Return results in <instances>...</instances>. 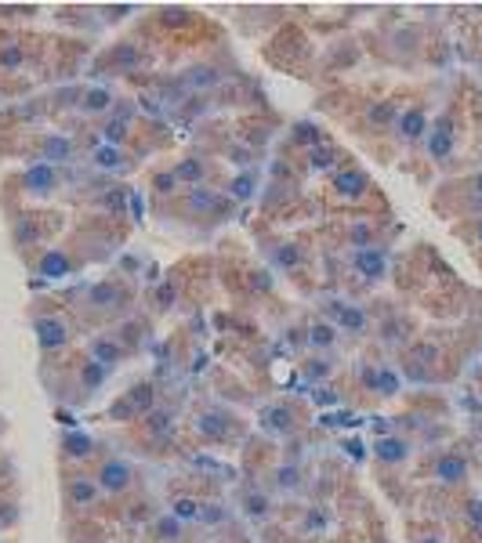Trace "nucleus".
Wrapping results in <instances>:
<instances>
[{
    "mask_svg": "<svg viewBox=\"0 0 482 543\" xmlns=\"http://www.w3.org/2000/svg\"><path fill=\"white\" fill-rule=\"evenodd\" d=\"M58 457H62V464L84 468V464H95L102 453H98L95 435H87V431H62V439H58Z\"/></svg>",
    "mask_w": 482,
    "mask_h": 543,
    "instance_id": "40",
    "label": "nucleus"
},
{
    "mask_svg": "<svg viewBox=\"0 0 482 543\" xmlns=\"http://www.w3.org/2000/svg\"><path fill=\"white\" fill-rule=\"evenodd\" d=\"M84 355L87 359H95L102 370H120L124 362H131L135 355H131V348L113 333V330H102V333H91L87 337V344H84Z\"/></svg>",
    "mask_w": 482,
    "mask_h": 543,
    "instance_id": "35",
    "label": "nucleus"
},
{
    "mask_svg": "<svg viewBox=\"0 0 482 543\" xmlns=\"http://www.w3.org/2000/svg\"><path fill=\"white\" fill-rule=\"evenodd\" d=\"M29 330L36 337V348H40L44 362L65 355L73 348V333H76V326L69 322V315L62 308H40V301L29 311Z\"/></svg>",
    "mask_w": 482,
    "mask_h": 543,
    "instance_id": "15",
    "label": "nucleus"
},
{
    "mask_svg": "<svg viewBox=\"0 0 482 543\" xmlns=\"http://www.w3.org/2000/svg\"><path fill=\"white\" fill-rule=\"evenodd\" d=\"M359 44L356 40H334L330 47H326V54H323V62H319V69L326 73V76H334V73H345V69H356V62H359Z\"/></svg>",
    "mask_w": 482,
    "mask_h": 543,
    "instance_id": "46",
    "label": "nucleus"
},
{
    "mask_svg": "<svg viewBox=\"0 0 482 543\" xmlns=\"http://www.w3.org/2000/svg\"><path fill=\"white\" fill-rule=\"evenodd\" d=\"M186 272H189V262H182L178 269L167 272L160 282H153V290L146 293V308H149L153 319H164V315L178 311V304L186 297V279H189Z\"/></svg>",
    "mask_w": 482,
    "mask_h": 543,
    "instance_id": "26",
    "label": "nucleus"
},
{
    "mask_svg": "<svg viewBox=\"0 0 482 543\" xmlns=\"http://www.w3.org/2000/svg\"><path fill=\"white\" fill-rule=\"evenodd\" d=\"M69 229L65 214L62 211H7V240H11V251L25 262V269H33L51 247H55V236H62Z\"/></svg>",
    "mask_w": 482,
    "mask_h": 543,
    "instance_id": "5",
    "label": "nucleus"
},
{
    "mask_svg": "<svg viewBox=\"0 0 482 543\" xmlns=\"http://www.w3.org/2000/svg\"><path fill=\"white\" fill-rule=\"evenodd\" d=\"M160 406V391H156V380L142 377L135 384H127L109 406H105V424H127L135 428L138 420H146L153 410Z\"/></svg>",
    "mask_w": 482,
    "mask_h": 543,
    "instance_id": "18",
    "label": "nucleus"
},
{
    "mask_svg": "<svg viewBox=\"0 0 482 543\" xmlns=\"http://www.w3.org/2000/svg\"><path fill=\"white\" fill-rule=\"evenodd\" d=\"M11 156L29 160V163H47V167H69L80 160V142L65 131H25L7 145Z\"/></svg>",
    "mask_w": 482,
    "mask_h": 543,
    "instance_id": "10",
    "label": "nucleus"
},
{
    "mask_svg": "<svg viewBox=\"0 0 482 543\" xmlns=\"http://www.w3.org/2000/svg\"><path fill=\"white\" fill-rule=\"evenodd\" d=\"M29 62H33V44L25 36L7 33L0 40V76H18Z\"/></svg>",
    "mask_w": 482,
    "mask_h": 543,
    "instance_id": "43",
    "label": "nucleus"
},
{
    "mask_svg": "<svg viewBox=\"0 0 482 543\" xmlns=\"http://www.w3.org/2000/svg\"><path fill=\"white\" fill-rule=\"evenodd\" d=\"M178 193H182V182L175 178L171 163H167V167L149 171V196H153V207H164V203H167V200H175Z\"/></svg>",
    "mask_w": 482,
    "mask_h": 543,
    "instance_id": "48",
    "label": "nucleus"
},
{
    "mask_svg": "<svg viewBox=\"0 0 482 543\" xmlns=\"http://www.w3.org/2000/svg\"><path fill=\"white\" fill-rule=\"evenodd\" d=\"M479 47H482V36H479Z\"/></svg>",
    "mask_w": 482,
    "mask_h": 543,
    "instance_id": "62",
    "label": "nucleus"
},
{
    "mask_svg": "<svg viewBox=\"0 0 482 543\" xmlns=\"http://www.w3.org/2000/svg\"><path fill=\"white\" fill-rule=\"evenodd\" d=\"M457 145H461V113H457V105H447V109L432 120V127H428L425 153H428V160H432V163L447 167V163L454 160Z\"/></svg>",
    "mask_w": 482,
    "mask_h": 543,
    "instance_id": "24",
    "label": "nucleus"
},
{
    "mask_svg": "<svg viewBox=\"0 0 482 543\" xmlns=\"http://www.w3.org/2000/svg\"><path fill=\"white\" fill-rule=\"evenodd\" d=\"M428 475H432L439 486H465L468 475H472V464H468V457H465L461 449H443V453H436Z\"/></svg>",
    "mask_w": 482,
    "mask_h": 543,
    "instance_id": "39",
    "label": "nucleus"
},
{
    "mask_svg": "<svg viewBox=\"0 0 482 543\" xmlns=\"http://www.w3.org/2000/svg\"><path fill=\"white\" fill-rule=\"evenodd\" d=\"M233 290L240 293L246 304H261V301H268V297L276 293V275L265 269V265L246 262V265H240V272L233 275Z\"/></svg>",
    "mask_w": 482,
    "mask_h": 543,
    "instance_id": "36",
    "label": "nucleus"
},
{
    "mask_svg": "<svg viewBox=\"0 0 482 543\" xmlns=\"http://www.w3.org/2000/svg\"><path fill=\"white\" fill-rule=\"evenodd\" d=\"M87 160H91V167H95V174H102V178H127V174H135V171H142V156L138 153H131V149H116V145H95L91 153H87Z\"/></svg>",
    "mask_w": 482,
    "mask_h": 543,
    "instance_id": "32",
    "label": "nucleus"
},
{
    "mask_svg": "<svg viewBox=\"0 0 482 543\" xmlns=\"http://www.w3.org/2000/svg\"><path fill=\"white\" fill-rule=\"evenodd\" d=\"M268 479H272V489L283 493V497H297V493L305 489V475H301V468H297L294 460L276 464V468L268 471Z\"/></svg>",
    "mask_w": 482,
    "mask_h": 543,
    "instance_id": "49",
    "label": "nucleus"
},
{
    "mask_svg": "<svg viewBox=\"0 0 482 543\" xmlns=\"http://www.w3.org/2000/svg\"><path fill=\"white\" fill-rule=\"evenodd\" d=\"M171 515H175L182 526L200 522V515H204V500H200V497H186V493H178V497H171Z\"/></svg>",
    "mask_w": 482,
    "mask_h": 543,
    "instance_id": "52",
    "label": "nucleus"
},
{
    "mask_svg": "<svg viewBox=\"0 0 482 543\" xmlns=\"http://www.w3.org/2000/svg\"><path fill=\"white\" fill-rule=\"evenodd\" d=\"M403 98L399 94H381V98H370L359 105V113L348 116V127L356 138H367V142H377V138H388L396 131V120L403 113Z\"/></svg>",
    "mask_w": 482,
    "mask_h": 543,
    "instance_id": "17",
    "label": "nucleus"
},
{
    "mask_svg": "<svg viewBox=\"0 0 482 543\" xmlns=\"http://www.w3.org/2000/svg\"><path fill=\"white\" fill-rule=\"evenodd\" d=\"M0 543H7V540H0Z\"/></svg>",
    "mask_w": 482,
    "mask_h": 543,
    "instance_id": "63",
    "label": "nucleus"
},
{
    "mask_svg": "<svg viewBox=\"0 0 482 543\" xmlns=\"http://www.w3.org/2000/svg\"><path fill=\"white\" fill-rule=\"evenodd\" d=\"M62 504L73 511V515H87L102 504V489L95 482V475L87 468H76V471H65L62 475Z\"/></svg>",
    "mask_w": 482,
    "mask_h": 543,
    "instance_id": "28",
    "label": "nucleus"
},
{
    "mask_svg": "<svg viewBox=\"0 0 482 543\" xmlns=\"http://www.w3.org/2000/svg\"><path fill=\"white\" fill-rule=\"evenodd\" d=\"M301 163H305V174H326V178H330L334 171H341L345 163H352V156H348L334 138H326V142L316 145Z\"/></svg>",
    "mask_w": 482,
    "mask_h": 543,
    "instance_id": "41",
    "label": "nucleus"
},
{
    "mask_svg": "<svg viewBox=\"0 0 482 543\" xmlns=\"http://www.w3.org/2000/svg\"><path fill=\"white\" fill-rule=\"evenodd\" d=\"M65 193V171L47 163H25L4 178V196H15L22 203H51Z\"/></svg>",
    "mask_w": 482,
    "mask_h": 543,
    "instance_id": "12",
    "label": "nucleus"
},
{
    "mask_svg": "<svg viewBox=\"0 0 482 543\" xmlns=\"http://www.w3.org/2000/svg\"><path fill=\"white\" fill-rule=\"evenodd\" d=\"M399 391H403L399 366H392V362H381V366H377V399H396Z\"/></svg>",
    "mask_w": 482,
    "mask_h": 543,
    "instance_id": "54",
    "label": "nucleus"
},
{
    "mask_svg": "<svg viewBox=\"0 0 482 543\" xmlns=\"http://www.w3.org/2000/svg\"><path fill=\"white\" fill-rule=\"evenodd\" d=\"M414 543H447V540H443L439 533H417V537H414Z\"/></svg>",
    "mask_w": 482,
    "mask_h": 543,
    "instance_id": "60",
    "label": "nucleus"
},
{
    "mask_svg": "<svg viewBox=\"0 0 482 543\" xmlns=\"http://www.w3.org/2000/svg\"><path fill=\"white\" fill-rule=\"evenodd\" d=\"M80 203H87L95 214H105V218H127V200H131V189L116 178H95L87 185H80L76 193Z\"/></svg>",
    "mask_w": 482,
    "mask_h": 543,
    "instance_id": "22",
    "label": "nucleus"
},
{
    "mask_svg": "<svg viewBox=\"0 0 482 543\" xmlns=\"http://www.w3.org/2000/svg\"><path fill=\"white\" fill-rule=\"evenodd\" d=\"M236 508H240L250 522H268V518H272V511H276V504H272L268 489H261L257 482L240 486V493H236Z\"/></svg>",
    "mask_w": 482,
    "mask_h": 543,
    "instance_id": "44",
    "label": "nucleus"
},
{
    "mask_svg": "<svg viewBox=\"0 0 482 543\" xmlns=\"http://www.w3.org/2000/svg\"><path fill=\"white\" fill-rule=\"evenodd\" d=\"M479 362H482V351H479Z\"/></svg>",
    "mask_w": 482,
    "mask_h": 543,
    "instance_id": "61",
    "label": "nucleus"
},
{
    "mask_svg": "<svg viewBox=\"0 0 482 543\" xmlns=\"http://www.w3.org/2000/svg\"><path fill=\"white\" fill-rule=\"evenodd\" d=\"M254 240H257V251H261V258H265V269L272 272V275H286L290 282H297V286L308 290L305 275H312L316 258H312V251L305 247V240L286 236V232H276V229H268V225H261V229L254 225Z\"/></svg>",
    "mask_w": 482,
    "mask_h": 543,
    "instance_id": "7",
    "label": "nucleus"
},
{
    "mask_svg": "<svg viewBox=\"0 0 482 543\" xmlns=\"http://www.w3.org/2000/svg\"><path fill=\"white\" fill-rule=\"evenodd\" d=\"M62 304H65V315H69L73 326L102 333V330H113V326H120L124 319L135 315L138 282L124 272H109V275H98L91 282L73 286L62 297Z\"/></svg>",
    "mask_w": 482,
    "mask_h": 543,
    "instance_id": "1",
    "label": "nucleus"
},
{
    "mask_svg": "<svg viewBox=\"0 0 482 543\" xmlns=\"http://www.w3.org/2000/svg\"><path fill=\"white\" fill-rule=\"evenodd\" d=\"M334 373V362L326 359V355H312V359H305V377L308 380H326Z\"/></svg>",
    "mask_w": 482,
    "mask_h": 543,
    "instance_id": "56",
    "label": "nucleus"
},
{
    "mask_svg": "<svg viewBox=\"0 0 482 543\" xmlns=\"http://www.w3.org/2000/svg\"><path fill=\"white\" fill-rule=\"evenodd\" d=\"M193 431L207 446H240L250 435V424L243 420L236 410H229L222 402H204L193 413Z\"/></svg>",
    "mask_w": 482,
    "mask_h": 543,
    "instance_id": "13",
    "label": "nucleus"
},
{
    "mask_svg": "<svg viewBox=\"0 0 482 543\" xmlns=\"http://www.w3.org/2000/svg\"><path fill=\"white\" fill-rule=\"evenodd\" d=\"M171 171H175V178L182 182V189H204V185H207V189H222V185H218L222 163H218L215 156H207L204 149L178 156V160L171 163Z\"/></svg>",
    "mask_w": 482,
    "mask_h": 543,
    "instance_id": "25",
    "label": "nucleus"
},
{
    "mask_svg": "<svg viewBox=\"0 0 482 543\" xmlns=\"http://www.w3.org/2000/svg\"><path fill=\"white\" fill-rule=\"evenodd\" d=\"M261 54H265L268 65H276V69H283V73H297V76H301L308 65H316V44H312V36H308L301 25H294V22H283V25L265 40Z\"/></svg>",
    "mask_w": 482,
    "mask_h": 543,
    "instance_id": "11",
    "label": "nucleus"
},
{
    "mask_svg": "<svg viewBox=\"0 0 482 543\" xmlns=\"http://www.w3.org/2000/svg\"><path fill=\"white\" fill-rule=\"evenodd\" d=\"M428 127H432L428 105H425V102H407V105H403V113H399V120H396L392 138H396L403 149H417V145H425Z\"/></svg>",
    "mask_w": 482,
    "mask_h": 543,
    "instance_id": "33",
    "label": "nucleus"
},
{
    "mask_svg": "<svg viewBox=\"0 0 482 543\" xmlns=\"http://www.w3.org/2000/svg\"><path fill=\"white\" fill-rule=\"evenodd\" d=\"M153 25L167 36H189V33L211 25V18L189 4H160V7H153Z\"/></svg>",
    "mask_w": 482,
    "mask_h": 543,
    "instance_id": "30",
    "label": "nucleus"
},
{
    "mask_svg": "<svg viewBox=\"0 0 482 543\" xmlns=\"http://www.w3.org/2000/svg\"><path fill=\"white\" fill-rule=\"evenodd\" d=\"M124 243H127V222H124V218H105V214L80 218V222L69 225L65 236L58 240V247L65 251L73 272L109 262Z\"/></svg>",
    "mask_w": 482,
    "mask_h": 543,
    "instance_id": "2",
    "label": "nucleus"
},
{
    "mask_svg": "<svg viewBox=\"0 0 482 543\" xmlns=\"http://www.w3.org/2000/svg\"><path fill=\"white\" fill-rule=\"evenodd\" d=\"M116 105V91L109 84H87L84 87V98H80V116H91V120H105Z\"/></svg>",
    "mask_w": 482,
    "mask_h": 543,
    "instance_id": "45",
    "label": "nucleus"
},
{
    "mask_svg": "<svg viewBox=\"0 0 482 543\" xmlns=\"http://www.w3.org/2000/svg\"><path fill=\"white\" fill-rule=\"evenodd\" d=\"M233 76H240V73H236V65H233L229 54H200V58H193V62L182 69V80H186V87H189L196 98L218 94Z\"/></svg>",
    "mask_w": 482,
    "mask_h": 543,
    "instance_id": "20",
    "label": "nucleus"
},
{
    "mask_svg": "<svg viewBox=\"0 0 482 543\" xmlns=\"http://www.w3.org/2000/svg\"><path fill=\"white\" fill-rule=\"evenodd\" d=\"M326 251L330 254H348V251H367V247H388L385 218L377 214H337L323 229Z\"/></svg>",
    "mask_w": 482,
    "mask_h": 543,
    "instance_id": "9",
    "label": "nucleus"
},
{
    "mask_svg": "<svg viewBox=\"0 0 482 543\" xmlns=\"http://www.w3.org/2000/svg\"><path fill=\"white\" fill-rule=\"evenodd\" d=\"M410 453H414V442H410L407 435H399V431L377 435V439H374V446H370V457H374V464H377V468H385V471H392V468H403V464L410 460Z\"/></svg>",
    "mask_w": 482,
    "mask_h": 543,
    "instance_id": "38",
    "label": "nucleus"
},
{
    "mask_svg": "<svg viewBox=\"0 0 482 543\" xmlns=\"http://www.w3.org/2000/svg\"><path fill=\"white\" fill-rule=\"evenodd\" d=\"M18 522V508L11 500H0V529H11Z\"/></svg>",
    "mask_w": 482,
    "mask_h": 543,
    "instance_id": "59",
    "label": "nucleus"
},
{
    "mask_svg": "<svg viewBox=\"0 0 482 543\" xmlns=\"http://www.w3.org/2000/svg\"><path fill=\"white\" fill-rule=\"evenodd\" d=\"M457 232H465V236H468V240H472V243L482 251V214L468 218V225H465V229H457Z\"/></svg>",
    "mask_w": 482,
    "mask_h": 543,
    "instance_id": "58",
    "label": "nucleus"
},
{
    "mask_svg": "<svg viewBox=\"0 0 482 543\" xmlns=\"http://www.w3.org/2000/svg\"><path fill=\"white\" fill-rule=\"evenodd\" d=\"M175 431H178V413H175L171 406H156L146 420L135 424V435H138V442H146V446H167V442L175 439Z\"/></svg>",
    "mask_w": 482,
    "mask_h": 543,
    "instance_id": "37",
    "label": "nucleus"
},
{
    "mask_svg": "<svg viewBox=\"0 0 482 543\" xmlns=\"http://www.w3.org/2000/svg\"><path fill=\"white\" fill-rule=\"evenodd\" d=\"M385 47H392L396 54H410V51H417L421 47V33L414 29V25H403V29H396V33H388L385 36Z\"/></svg>",
    "mask_w": 482,
    "mask_h": 543,
    "instance_id": "53",
    "label": "nucleus"
},
{
    "mask_svg": "<svg viewBox=\"0 0 482 543\" xmlns=\"http://www.w3.org/2000/svg\"><path fill=\"white\" fill-rule=\"evenodd\" d=\"M377 196V185H374V178H370V171L367 167H359L356 160L352 163H345L341 171H334L330 178H326V203H334L337 211H359L363 203H370Z\"/></svg>",
    "mask_w": 482,
    "mask_h": 543,
    "instance_id": "16",
    "label": "nucleus"
},
{
    "mask_svg": "<svg viewBox=\"0 0 482 543\" xmlns=\"http://www.w3.org/2000/svg\"><path fill=\"white\" fill-rule=\"evenodd\" d=\"M319 315H323L326 322H334L341 337L363 341V337L374 333V311H370L363 301H352V297H323Z\"/></svg>",
    "mask_w": 482,
    "mask_h": 543,
    "instance_id": "21",
    "label": "nucleus"
},
{
    "mask_svg": "<svg viewBox=\"0 0 482 543\" xmlns=\"http://www.w3.org/2000/svg\"><path fill=\"white\" fill-rule=\"evenodd\" d=\"M257 424H261L268 435H276V439H294V435L305 428V410H301V402H294V399H279V402L261 406Z\"/></svg>",
    "mask_w": 482,
    "mask_h": 543,
    "instance_id": "31",
    "label": "nucleus"
},
{
    "mask_svg": "<svg viewBox=\"0 0 482 543\" xmlns=\"http://www.w3.org/2000/svg\"><path fill=\"white\" fill-rule=\"evenodd\" d=\"M40 370H55V377H44V384H47L51 399L62 402V406H69V410H87L102 395V388L109 380V370H102L84 351L80 355L65 351L58 359H47Z\"/></svg>",
    "mask_w": 482,
    "mask_h": 543,
    "instance_id": "3",
    "label": "nucleus"
},
{
    "mask_svg": "<svg viewBox=\"0 0 482 543\" xmlns=\"http://www.w3.org/2000/svg\"><path fill=\"white\" fill-rule=\"evenodd\" d=\"M374 337L385 344V348H407L414 341V319L403 311V308H385L381 315H374Z\"/></svg>",
    "mask_w": 482,
    "mask_h": 543,
    "instance_id": "34",
    "label": "nucleus"
},
{
    "mask_svg": "<svg viewBox=\"0 0 482 543\" xmlns=\"http://www.w3.org/2000/svg\"><path fill=\"white\" fill-rule=\"evenodd\" d=\"M95 11L102 15V22H105V25H116V22H124L127 15H135V11H138V4H98Z\"/></svg>",
    "mask_w": 482,
    "mask_h": 543,
    "instance_id": "55",
    "label": "nucleus"
},
{
    "mask_svg": "<svg viewBox=\"0 0 482 543\" xmlns=\"http://www.w3.org/2000/svg\"><path fill=\"white\" fill-rule=\"evenodd\" d=\"M226 518H229V508H226V504H218V500H211V504H204L200 526H218V522H226Z\"/></svg>",
    "mask_w": 482,
    "mask_h": 543,
    "instance_id": "57",
    "label": "nucleus"
},
{
    "mask_svg": "<svg viewBox=\"0 0 482 543\" xmlns=\"http://www.w3.org/2000/svg\"><path fill=\"white\" fill-rule=\"evenodd\" d=\"M330 258H334V275H337L345 297H352V301H356V293L377 290L392 272L388 247H367V251H348V254H330Z\"/></svg>",
    "mask_w": 482,
    "mask_h": 543,
    "instance_id": "8",
    "label": "nucleus"
},
{
    "mask_svg": "<svg viewBox=\"0 0 482 543\" xmlns=\"http://www.w3.org/2000/svg\"><path fill=\"white\" fill-rule=\"evenodd\" d=\"M156 62V47L149 36H120L113 44H102L91 62H87V73L95 80H124V76H138V73H149Z\"/></svg>",
    "mask_w": 482,
    "mask_h": 543,
    "instance_id": "6",
    "label": "nucleus"
},
{
    "mask_svg": "<svg viewBox=\"0 0 482 543\" xmlns=\"http://www.w3.org/2000/svg\"><path fill=\"white\" fill-rule=\"evenodd\" d=\"M443 362H447L443 341H436V337H414V341L403 348V355H399V377H403L407 384L428 388V384L447 380Z\"/></svg>",
    "mask_w": 482,
    "mask_h": 543,
    "instance_id": "14",
    "label": "nucleus"
},
{
    "mask_svg": "<svg viewBox=\"0 0 482 543\" xmlns=\"http://www.w3.org/2000/svg\"><path fill=\"white\" fill-rule=\"evenodd\" d=\"M186 537V526L167 511V515H160L153 526H149V540L153 543H178Z\"/></svg>",
    "mask_w": 482,
    "mask_h": 543,
    "instance_id": "51",
    "label": "nucleus"
},
{
    "mask_svg": "<svg viewBox=\"0 0 482 543\" xmlns=\"http://www.w3.org/2000/svg\"><path fill=\"white\" fill-rule=\"evenodd\" d=\"M432 207L447 218H476V214H482V171L465 174L457 182H447L432 196Z\"/></svg>",
    "mask_w": 482,
    "mask_h": 543,
    "instance_id": "19",
    "label": "nucleus"
},
{
    "mask_svg": "<svg viewBox=\"0 0 482 543\" xmlns=\"http://www.w3.org/2000/svg\"><path fill=\"white\" fill-rule=\"evenodd\" d=\"M91 475H95L102 497H109V500H120V497H127L138 486V468L127 457H120V453H102L95 460Z\"/></svg>",
    "mask_w": 482,
    "mask_h": 543,
    "instance_id": "23",
    "label": "nucleus"
},
{
    "mask_svg": "<svg viewBox=\"0 0 482 543\" xmlns=\"http://www.w3.org/2000/svg\"><path fill=\"white\" fill-rule=\"evenodd\" d=\"M261 189H265V171L261 167H250V171H236L226 185H222V193L236 203V207H246V203H254L257 196H261Z\"/></svg>",
    "mask_w": 482,
    "mask_h": 543,
    "instance_id": "42",
    "label": "nucleus"
},
{
    "mask_svg": "<svg viewBox=\"0 0 482 543\" xmlns=\"http://www.w3.org/2000/svg\"><path fill=\"white\" fill-rule=\"evenodd\" d=\"M265 222H286L297 203H301V182H279V178H265V189L257 196Z\"/></svg>",
    "mask_w": 482,
    "mask_h": 543,
    "instance_id": "29",
    "label": "nucleus"
},
{
    "mask_svg": "<svg viewBox=\"0 0 482 543\" xmlns=\"http://www.w3.org/2000/svg\"><path fill=\"white\" fill-rule=\"evenodd\" d=\"M160 218L175 222V225H186V229H196V232H215L222 225H229L240 207L222 193V189H182L175 200H167L164 207H153Z\"/></svg>",
    "mask_w": 482,
    "mask_h": 543,
    "instance_id": "4",
    "label": "nucleus"
},
{
    "mask_svg": "<svg viewBox=\"0 0 482 543\" xmlns=\"http://www.w3.org/2000/svg\"><path fill=\"white\" fill-rule=\"evenodd\" d=\"M305 344L312 348V355H330V351L341 344V333H337V326H334V322H326L323 315H316V319L308 322Z\"/></svg>",
    "mask_w": 482,
    "mask_h": 543,
    "instance_id": "47",
    "label": "nucleus"
},
{
    "mask_svg": "<svg viewBox=\"0 0 482 543\" xmlns=\"http://www.w3.org/2000/svg\"><path fill=\"white\" fill-rule=\"evenodd\" d=\"M113 333L131 348V355H138V351L146 348V341H149V322H142L138 315H131V319H124L120 326H113Z\"/></svg>",
    "mask_w": 482,
    "mask_h": 543,
    "instance_id": "50",
    "label": "nucleus"
},
{
    "mask_svg": "<svg viewBox=\"0 0 482 543\" xmlns=\"http://www.w3.org/2000/svg\"><path fill=\"white\" fill-rule=\"evenodd\" d=\"M330 134L323 131V123L319 120H312V116H301V120H290L286 127H283V142H279V156L283 160H294V156H308L316 145H323Z\"/></svg>",
    "mask_w": 482,
    "mask_h": 543,
    "instance_id": "27",
    "label": "nucleus"
}]
</instances>
